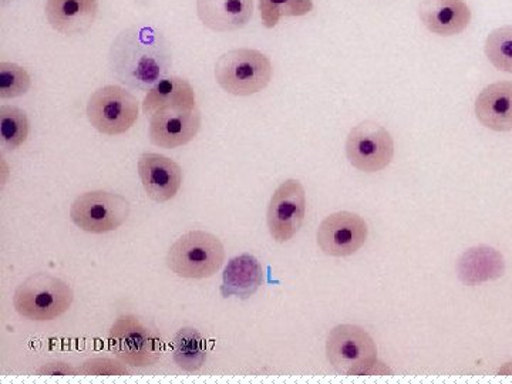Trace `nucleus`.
<instances>
[{
    "label": "nucleus",
    "mask_w": 512,
    "mask_h": 384,
    "mask_svg": "<svg viewBox=\"0 0 512 384\" xmlns=\"http://www.w3.org/2000/svg\"><path fill=\"white\" fill-rule=\"evenodd\" d=\"M171 66L170 43L160 30L151 26L123 30L110 47V72L128 89L148 92L168 76Z\"/></svg>",
    "instance_id": "1"
},
{
    "label": "nucleus",
    "mask_w": 512,
    "mask_h": 384,
    "mask_svg": "<svg viewBox=\"0 0 512 384\" xmlns=\"http://www.w3.org/2000/svg\"><path fill=\"white\" fill-rule=\"evenodd\" d=\"M326 356L343 376L387 375L390 370L377 360L375 340L357 325H339L330 330Z\"/></svg>",
    "instance_id": "2"
},
{
    "label": "nucleus",
    "mask_w": 512,
    "mask_h": 384,
    "mask_svg": "<svg viewBox=\"0 0 512 384\" xmlns=\"http://www.w3.org/2000/svg\"><path fill=\"white\" fill-rule=\"evenodd\" d=\"M224 262L225 248L221 239L201 229L185 232L167 254L168 268L185 279L211 278Z\"/></svg>",
    "instance_id": "3"
},
{
    "label": "nucleus",
    "mask_w": 512,
    "mask_h": 384,
    "mask_svg": "<svg viewBox=\"0 0 512 384\" xmlns=\"http://www.w3.org/2000/svg\"><path fill=\"white\" fill-rule=\"evenodd\" d=\"M272 77L271 59L255 49L229 50L215 64V80L232 96H254L269 86Z\"/></svg>",
    "instance_id": "4"
},
{
    "label": "nucleus",
    "mask_w": 512,
    "mask_h": 384,
    "mask_svg": "<svg viewBox=\"0 0 512 384\" xmlns=\"http://www.w3.org/2000/svg\"><path fill=\"white\" fill-rule=\"evenodd\" d=\"M74 292L63 279L49 274L29 276L16 288L13 306L22 318L47 322L69 311Z\"/></svg>",
    "instance_id": "5"
},
{
    "label": "nucleus",
    "mask_w": 512,
    "mask_h": 384,
    "mask_svg": "<svg viewBox=\"0 0 512 384\" xmlns=\"http://www.w3.org/2000/svg\"><path fill=\"white\" fill-rule=\"evenodd\" d=\"M109 346L117 359L138 369L156 365L163 355L161 336L134 315L120 316L113 323Z\"/></svg>",
    "instance_id": "6"
},
{
    "label": "nucleus",
    "mask_w": 512,
    "mask_h": 384,
    "mask_svg": "<svg viewBox=\"0 0 512 384\" xmlns=\"http://www.w3.org/2000/svg\"><path fill=\"white\" fill-rule=\"evenodd\" d=\"M130 212V202L123 195L109 191H90L74 200L70 218L84 232L107 234L126 224Z\"/></svg>",
    "instance_id": "7"
},
{
    "label": "nucleus",
    "mask_w": 512,
    "mask_h": 384,
    "mask_svg": "<svg viewBox=\"0 0 512 384\" xmlns=\"http://www.w3.org/2000/svg\"><path fill=\"white\" fill-rule=\"evenodd\" d=\"M87 119L101 134L120 136L138 120V100L124 87L109 84L100 87L87 103Z\"/></svg>",
    "instance_id": "8"
},
{
    "label": "nucleus",
    "mask_w": 512,
    "mask_h": 384,
    "mask_svg": "<svg viewBox=\"0 0 512 384\" xmlns=\"http://www.w3.org/2000/svg\"><path fill=\"white\" fill-rule=\"evenodd\" d=\"M346 156L356 170L367 174L379 173L392 164V134L375 121H363L350 130L346 140Z\"/></svg>",
    "instance_id": "9"
},
{
    "label": "nucleus",
    "mask_w": 512,
    "mask_h": 384,
    "mask_svg": "<svg viewBox=\"0 0 512 384\" xmlns=\"http://www.w3.org/2000/svg\"><path fill=\"white\" fill-rule=\"evenodd\" d=\"M306 192L298 180L279 185L268 205L266 222L271 237L279 244L291 241L301 231L306 217Z\"/></svg>",
    "instance_id": "10"
},
{
    "label": "nucleus",
    "mask_w": 512,
    "mask_h": 384,
    "mask_svg": "<svg viewBox=\"0 0 512 384\" xmlns=\"http://www.w3.org/2000/svg\"><path fill=\"white\" fill-rule=\"evenodd\" d=\"M369 237L366 221L355 212L340 211L320 222L318 245L323 254L345 258L356 254Z\"/></svg>",
    "instance_id": "11"
},
{
    "label": "nucleus",
    "mask_w": 512,
    "mask_h": 384,
    "mask_svg": "<svg viewBox=\"0 0 512 384\" xmlns=\"http://www.w3.org/2000/svg\"><path fill=\"white\" fill-rule=\"evenodd\" d=\"M201 123V113L197 107L160 110L150 117L148 137L154 146L173 150L191 143L197 137Z\"/></svg>",
    "instance_id": "12"
},
{
    "label": "nucleus",
    "mask_w": 512,
    "mask_h": 384,
    "mask_svg": "<svg viewBox=\"0 0 512 384\" xmlns=\"http://www.w3.org/2000/svg\"><path fill=\"white\" fill-rule=\"evenodd\" d=\"M137 168L144 190L153 201L173 200L183 185V170L180 164L163 154H143L138 160Z\"/></svg>",
    "instance_id": "13"
},
{
    "label": "nucleus",
    "mask_w": 512,
    "mask_h": 384,
    "mask_svg": "<svg viewBox=\"0 0 512 384\" xmlns=\"http://www.w3.org/2000/svg\"><path fill=\"white\" fill-rule=\"evenodd\" d=\"M419 16L433 35L441 37L460 35L471 22V10L464 0H423Z\"/></svg>",
    "instance_id": "14"
},
{
    "label": "nucleus",
    "mask_w": 512,
    "mask_h": 384,
    "mask_svg": "<svg viewBox=\"0 0 512 384\" xmlns=\"http://www.w3.org/2000/svg\"><path fill=\"white\" fill-rule=\"evenodd\" d=\"M47 22L62 35H82L92 28L99 0H46Z\"/></svg>",
    "instance_id": "15"
},
{
    "label": "nucleus",
    "mask_w": 512,
    "mask_h": 384,
    "mask_svg": "<svg viewBox=\"0 0 512 384\" xmlns=\"http://www.w3.org/2000/svg\"><path fill=\"white\" fill-rule=\"evenodd\" d=\"M198 18L214 32L245 28L254 15V0H197Z\"/></svg>",
    "instance_id": "16"
},
{
    "label": "nucleus",
    "mask_w": 512,
    "mask_h": 384,
    "mask_svg": "<svg viewBox=\"0 0 512 384\" xmlns=\"http://www.w3.org/2000/svg\"><path fill=\"white\" fill-rule=\"evenodd\" d=\"M457 274L458 279L467 286L497 281L505 274L504 255L490 245L467 249L458 259Z\"/></svg>",
    "instance_id": "17"
},
{
    "label": "nucleus",
    "mask_w": 512,
    "mask_h": 384,
    "mask_svg": "<svg viewBox=\"0 0 512 384\" xmlns=\"http://www.w3.org/2000/svg\"><path fill=\"white\" fill-rule=\"evenodd\" d=\"M476 117L481 126L507 133L512 131V82L485 87L476 100Z\"/></svg>",
    "instance_id": "18"
},
{
    "label": "nucleus",
    "mask_w": 512,
    "mask_h": 384,
    "mask_svg": "<svg viewBox=\"0 0 512 384\" xmlns=\"http://www.w3.org/2000/svg\"><path fill=\"white\" fill-rule=\"evenodd\" d=\"M264 268L251 254L235 256L225 266L220 292L222 298L237 296L242 301L254 296L264 284Z\"/></svg>",
    "instance_id": "19"
},
{
    "label": "nucleus",
    "mask_w": 512,
    "mask_h": 384,
    "mask_svg": "<svg viewBox=\"0 0 512 384\" xmlns=\"http://www.w3.org/2000/svg\"><path fill=\"white\" fill-rule=\"evenodd\" d=\"M195 92L191 83L183 77L171 76L148 90L143 101V113L147 117L167 109H194Z\"/></svg>",
    "instance_id": "20"
},
{
    "label": "nucleus",
    "mask_w": 512,
    "mask_h": 384,
    "mask_svg": "<svg viewBox=\"0 0 512 384\" xmlns=\"http://www.w3.org/2000/svg\"><path fill=\"white\" fill-rule=\"evenodd\" d=\"M173 359L185 372H197L205 365L207 353L200 330L191 326L178 330L173 342Z\"/></svg>",
    "instance_id": "21"
},
{
    "label": "nucleus",
    "mask_w": 512,
    "mask_h": 384,
    "mask_svg": "<svg viewBox=\"0 0 512 384\" xmlns=\"http://www.w3.org/2000/svg\"><path fill=\"white\" fill-rule=\"evenodd\" d=\"M30 124L26 111L19 107H0V141L6 150H18L28 141Z\"/></svg>",
    "instance_id": "22"
},
{
    "label": "nucleus",
    "mask_w": 512,
    "mask_h": 384,
    "mask_svg": "<svg viewBox=\"0 0 512 384\" xmlns=\"http://www.w3.org/2000/svg\"><path fill=\"white\" fill-rule=\"evenodd\" d=\"M312 0H259V13L266 29H274L279 19L299 18L311 13Z\"/></svg>",
    "instance_id": "23"
},
{
    "label": "nucleus",
    "mask_w": 512,
    "mask_h": 384,
    "mask_svg": "<svg viewBox=\"0 0 512 384\" xmlns=\"http://www.w3.org/2000/svg\"><path fill=\"white\" fill-rule=\"evenodd\" d=\"M484 50L495 69L512 74V26L493 30L485 40Z\"/></svg>",
    "instance_id": "24"
},
{
    "label": "nucleus",
    "mask_w": 512,
    "mask_h": 384,
    "mask_svg": "<svg viewBox=\"0 0 512 384\" xmlns=\"http://www.w3.org/2000/svg\"><path fill=\"white\" fill-rule=\"evenodd\" d=\"M32 87V77L25 67L16 63H0V99L25 96Z\"/></svg>",
    "instance_id": "25"
},
{
    "label": "nucleus",
    "mask_w": 512,
    "mask_h": 384,
    "mask_svg": "<svg viewBox=\"0 0 512 384\" xmlns=\"http://www.w3.org/2000/svg\"><path fill=\"white\" fill-rule=\"evenodd\" d=\"M79 373L82 376H130L131 372L126 363L120 359H109V357H92L79 366Z\"/></svg>",
    "instance_id": "26"
},
{
    "label": "nucleus",
    "mask_w": 512,
    "mask_h": 384,
    "mask_svg": "<svg viewBox=\"0 0 512 384\" xmlns=\"http://www.w3.org/2000/svg\"><path fill=\"white\" fill-rule=\"evenodd\" d=\"M39 376H77L80 375L79 367H73L66 362L45 363L36 370Z\"/></svg>",
    "instance_id": "27"
},
{
    "label": "nucleus",
    "mask_w": 512,
    "mask_h": 384,
    "mask_svg": "<svg viewBox=\"0 0 512 384\" xmlns=\"http://www.w3.org/2000/svg\"><path fill=\"white\" fill-rule=\"evenodd\" d=\"M10 2H12V0H2V6L8 5Z\"/></svg>",
    "instance_id": "28"
}]
</instances>
